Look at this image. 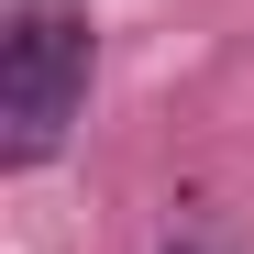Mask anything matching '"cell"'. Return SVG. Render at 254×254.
Masks as SVG:
<instances>
[{"instance_id": "7a4b0ae2", "label": "cell", "mask_w": 254, "mask_h": 254, "mask_svg": "<svg viewBox=\"0 0 254 254\" xmlns=\"http://www.w3.org/2000/svg\"><path fill=\"white\" fill-rule=\"evenodd\" d=\"M166 254H232V243H210V232H188V243H166Z\"/></svg>"}, {"instance_id": "6da1fadb", "label": "cell", "mask_w": 254, "mask_h": 254, "mask_svg": "<svg viewBox=\"0 0 254 254\" xmlns=\"http://www.w3.org/2000/svg\"><path fill=\"white\" fill-rule=\"evenodd\" d=\"M89 111V0H22L0 33V155L45 166Z\"/></svg>"}]
</instances>
